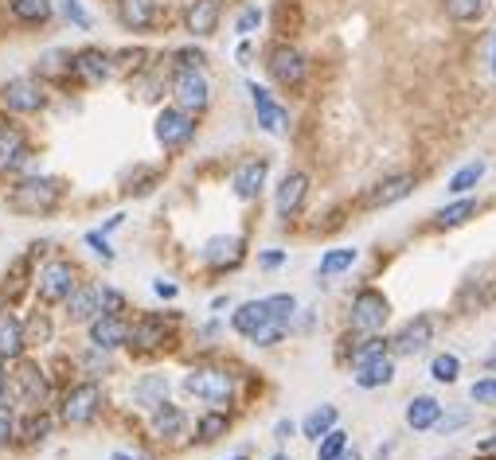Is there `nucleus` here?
I'll use <instances>...</instances> for the list:
<instances>
[{
  "label": "nucleus",
  "instance_id": "obj_3",
  "mask_svg": "<svg viewBox=\"0 0 496 460\" xmlns=\"http://www.w3.org/2000/svg\"><path fill=\"white\" fill-rule=\"evenodd\" d=\"M184 390L207 406H231L234 375L219 371V367H195V371H188V378H184Z\"/></svg>",
  "mask_w": 496,
  "mask_h": 460
},
{
  "label": "nucleus",
  "instance_id": "obj_45",
  "mask_svg": "<svg viewBox=\"0 0 496 460\" xmlns=\"http://www.w3.org/2000/svg\"><path fill=\"white\" fill-rule=\"evenodd\" d=\"M63 12H67V20L74 24V28H90V16H86V8H83V0H63Z\"/></svg>",
  "mask_w": 496,
  "mask_h": 460
},
{
  "label": "nucleus",
  "instance_id": "obj_59",
  "mask_svg": "<svg viewBox=\"0 0 496 460\" xmlns=\"http://www.w3.org/2000/svg\"><path fill=\"white\" fill-rule=\"evenodd\" d=\"M270 460H290V456H282V453H278V456H270Z\"/></svg>",
  "mask_w": 496,
  "mask_h": 460
},
{
  "label": "nucleus",
  "instance_id": "obj_42",
  "mask_svg": "<svg viewBox=\"0 0 496 460\" xmlns=\"http://www.w3.org/2000/svg\"><path fill=\"white\" fill-rule=\"evenodd\" d=\"M266 305H270V312H273V317H278L282 324H290L293 312H297V300H293L290 293H273V297H266Z\"/></svg>",
  "mask_w": 496,
  "mask_h": 460
},
{
  "label": "nucleus",
  "instance_id": "obj_51",
  "mask_svg": "<svg viewBox=\"0 0 496 460\" xmlns=\"http://www.w3.org/2000/svg\"><path fill=\"white\" fill-rule=\"evenodd\" d=\"M465 422H469V414H450V417H441V422H438V429L450 433V429H458V426H465Z\"/></svg>",
  "mask_w": 496,
  "mask_h": 460
},
{
  "label": "nucleus",
  "instance_id": "obj_40",
  "mask_svg": "<svg viewBox=\"0 0 496 460\" xmlns=\"http://www.w3.org/2000/svg\"><path fill=\"white\" fill-rule=\"evenodd\" d=\"M71 67H74L71 51H47V55L39 59V71L44 74H71Z\"/></svg>",
  "mask_w": 496,
  "mask_h": 460
},
{
  "label": "nucleus",
  "instance_id": "obj_54",
  "mask_svg": "<svg viewBox=\"0 0 496 460\" xmlns=\"http://www.w3.org/2000/svg\"><path fill=\"white\" fill-rule=\"evenodd\" d=\"M273 433H278V437H290V433H293V422H278V429H273Z\"/></svg>",
  "mask_w": 496,
  "mask_h": 460
},
{
  "label": "nucleus",
  "instance_id": "obj_26",
  "mask_svg": "<svg viewBox=\"0 0 496 460\" xmlns=\"http://www.w3.org/2000/svg\"><path fill=\"white\" fill-rule=\"evenodd\" d=\"M438 422H441V402L438 398H430V394L411 398V406H407V426L411 429L426 433V429H438Z\"/></svg>",
  "mask_w": 496,
  "mask_h": 460
},
{
  "label": "nucleus",
  "instance_id": "obj_38",
  "mask_svg": "<svg viewBox=\"0 0 496 460\" xmlns=\"http://www.w3.org/2000/svg\"><path fill=\"white\" fill-rule=\"evenodd\" d=\"M430 375H434L438 383H458L461 359H458V355H434V363H430Z\"/></svg>",
  "mask_w": 496,
  "mask_h": 460
},
{
  "label": "nucleus",
  "instance_id": "obj_6",
  "mask_svg": "<svg viewBox=\"0 0 496 460\" xmlns=\"http://www.w3.org/2000/svg\"><path fill=\"white\" fill-rule=\"evenodd\" d=\"M173 98H176V106L188 110V113L207 110V102H212V83H207L203 67H176Z\"/></svg>",
  "mask_w": 496,
  "mask_h": 460
},
{
  "label": "nucleus",
  "instance_id": "obj_14",
  "mask_svg": "<svg viewBox=\"0 0 496 460\" xmlns=\"http://www.w3.org/2000/svg\"><path fill=\"white\" fill-rule=\"evenodd\" d=\"M71 74L83 78L86 86L106 83V78L114 74V55H110V51H102V47H83V51H74V67H71Z\"/></svg>",
  "mask_w": 496,
  "mask_h": 460
},
{
  "label": "nucleus",
  "instance_id": "obj_33",
  "mask_svg": "<svg viewBox=\"0 0 496 460\" xmlns=\"http://www.w3.org/2000/svg\"><path fill=\"white\" fill-rule=\"evenodd\" d=\"M356 258H360V250H352V246H341V250H329V254L321 258V278H336V273H344L356 266Z\"/></svg>",
  "mask_w": 496,
  "mask_h": 460
},
{
  "label": "nucleus",
  "instance_id": "obj_32",
  "mask_svg": "<svg viewBox=\"0 0 496 460\" xmlns=\"http://www.w3.org/2000/svg\"><path fill=\"white\" fill-rule=\"evenodd\" d=\"M8 12L20 24H47L51 20V0H8Z\"/></svg>",
  "mask_w": 496,
  "mask_h": 460
},
{
  "label": "nucleus",
  "instance_id": "obj_9",
  "mask_svg": "<svg viewBox=\"0 0 496 460\" xmlns=\"http://www.w3.org/2000/svg\"><path fill=\"white\" fill-rule=\"evenodd\" d=\"M153 133L164 149H184V144L192 141V133H195V113L180 110V106H164L161 113H156Z\"/></svg>",
  "mask_w": 496,
  "mask_h": 460
},
{
  "label": "nucleus",
  "instance_id": "obj_16",
  "mask_svg": "<svg viewBox=\"0 0 496 460\" xmlns=\"http://www.w3.org/2000/svg\"><path fill=\"white\" fill-rule=\"evenodd\" d=\"M266 176H270V161H246V164H239V172L231 176V188H234V195H239L243 203H251V200H258L263 195V188H266Z\"/></svg>",
  "mask_w": 496,
  "mask_h": 460
},
{
  "label": "nucleus",
  "instance_id": "obj_29",
  "mask_svg": "<svg viewBox=\"0 0 496 460\" xmlns=\"http://www.w3.org/2000/svg\"><path fill=\"white\" fill-rule=\"evenodd\" d=\"M134 402L145 406V410H156L161 402H168V378L164 375H145L134 387Z\"/></svg>",
  "mask_w": 496,
  "mask_h": 460
},
{
  "label": "nucleus",
  "instance_id": "obj_52",
  "mask_svg": "<svg viewBox=\"0 0 496 460\" xmlns=\"http://www.w3.org/2000/svg\"><path fill=\"white\" fill-rule=\"evenodd\" d=\"M153 293H156V297H168V300H173V297H176V285H173V281H164V278H156V281H153Z\"/></svg>",
  "mask_w": 496,
  "mask_h": 460
},
{
  "label": "nucleus",
  "instance_id": "obj_21",
  "mask_svg": "<svg viewBox=\"0 0 496 460\" xmlns=\"http://www.w3.org/2000/svg\"><path fill=\"white\" fill-rule=\"evenodd\" d=\"M305 195H309V176L305 172H285V180L278 183V215L282 219H293L297 211H302V203H305Z\"/></svg>",
  "mask_w": 496,
  "mask_h": 460
},
{
  "label": "nucleus",
  "instance_id": "obj_35",
  "mask_svg": "<svg viewBox=\"0 0 496 460\" xmlns=\"http://www.w3.org/2000/svg\"><path fill=\"white\" fill-rule=\"evenodd\" d=\"M473 215H477V200H458L453 207H441L438 211V227L453 230V227H461V222H469Z\"/></svg>",
  "mask_w": 496,
  "mask_h": 460
},
{
  "label": "nucleus",
  "instance_id": "obj_10",
  "mask_svg": "<svg viewBox=\"0 0 496 460\" xmlns=\"http://www.w3.org/2000/svg\"><path fill=\"white\" fill-rule=\"evenodd\" d=\"M16 398H20V406L28 414H47L51 387H47V378H44V371H39L35 363H20V371H16Z\"/></svg>",
  "mask_w": 496,
  "mask_h": 460
},
{
  "label": "nucleus",
  "instance_id": "obj_55",
  "mask_svg": "<svg viewBox=\"0 0 496 460\" xmlns=\"http://www.w3.org/2000/svg\"><path fill=\"white\" fill-rule=\"evenodd\" d=\"M0 398H8V375H5V367H0Z\"/></svg>",
  "mask_w": 496,
  "mask_h": 460
},
{
  "label": "nucleus",
  "instance_id": "obj_34",
  "mask_svg": "<svg viewBox=\"0 0 496 460\" xmlns=\"http://www.w3.org/2000/svg\"><path fill=\"white\" fill-rule=\"evenodd\" d=\"M391 351V339L383 336H363L356 347H352V367H363V363H372V359H380V355Z\"/></svg>",
  "mask_w": 496,
  "mask_h": 460
},
{
  "label": "nucleus",
  "instance_id": "obj_23",
  "mask_svg": "<svg viewBox=\"0 0 496 460\" xmlns=\"http://www.w3.org/2000/svg\"><path fill=\"white\" fill-rule=\"evenodd\" d=\"M67 317H71L74 324L98 320V317H102V289H94V285H78L74 293L67 297Z\"/></svg>",
  "mask_w": 496,
  "mask_h": 460
},
{
  "label": "nucleus",
  "instance_id": "obj_4",
  "mask_svg": "<svg viewBox=\"0 0 496 460\" xmlns=\"http://www.w3.org/2000/svg\"><path fill=\"white\" fill-rule=\"evenodd\" d=\"M387 320H391V305H387L383 293H375V289H363V293H356V300H352V312H348L352 332L380 336Z\"/></svg>",
  "mask_w": 496,
  "mask_h": 460
},
{
  "label": "nucleus",
  "instance_id": "obj_2",
  "mask_svg": "<svg viewBox=\"0 0 496 460\" xmlns=\"http://www.w3.org/2000/svg\"><path fill=\"white\" fill-rule=\"evenodd\" d=\"M231 328H234L239 336L251 339V344H263V347L278 344V339L285 336V324L273 317L266 300H246V305L231 317Z\"/></svg>",
  "mask_w": 496,
  "mask_h": 460
},
{
  "label": "nucleus",
  "instance_id": "obj_24",
  "mask_svg": "<svg viewBox=\"0 0 496 460\" xmlns=\"http://www.w3.org/2000/svg\"><path fill=\"white\" fill-rule=\"evenodd\" d=\"M117 20L125 32H145L156 20V0H117Z\"/></svg>",
  "mask_w": 496,
  "mask_h": 460
},
{
  "label": "nucleus",
  "instance_id": "obj_58",
  "mask_svg": "<svg viewBox=\"0 0 496 460\" xmlns=\"http://www.w3.org/2000/svg\"><path fill=\"white\" fill-rule=\"evenodd\" d=\"M492 74H496V39H492Z\"/></svg>",
  "mask_w": 496,
  "mask_h": 460
},
{
  "label": "nucleus",
  "instance_id": "obj_49",
  "mask_svg": "<svg viewBox=\"0 0 496 460\" xmlns=\"http://www.w3.org/2000/svg\"><path fill=\"white\" fill-rule=\"evenodd\" d=\"M86 246H94V254H102L106 261H114V250H110V242H106V234H102V230H90V234H86Z\"/></svg>",
  "mask_w": 496,
  "mask_h": 460
},
{
  "label": "nucleus",
  "instance_id": "obj_48",
  "mask_svg": "<svg viewBox=\"0 0 496 460\" xmlns=\"http://www.w3.org/2000/svg\"><path fill=\"white\" fill-rule=\"evenodd\" d=\"M469 394H473V402H496V378H481V383H473V390H469Z\"/></svg>",
  "mask_w": 496,
  "mask_h": 460
},
{
  "label": "nucleus",
  "instance_id": "obj_41",
  "mask_svg": "<svg viewBox=\"0 0 496 460\" xmlns=\"http://www.w3.org/2000/svg\"><path fill=\"white\" fill-rule=\"evenodd\" d=\"M16 437V406L12 398H0V445H8Z\"/></svg>",
  "mask_w": 496,
  "mask_h": 460
},
{
  "label": "nucleus",
  "instance_id": "obj_17",
  "mask_svg": "<svg viewBox=\"0 0 496 460\" xmlns=\"http://www.w3.org/2000/svg\"><path fill=\"white\" fill-rule=\"evenodd\" d=\"M219 16H223V5H219V0H192L184 12V28L195 39H207V35H215Z\"/></svg>",
  "mask_w": 496,
  "mask_h": 460
},
{
  "label": "nucleus",
  "instance_id": "obj_60",
  "mask_svg": "<svg viewBox=\"0 0 496 460\" xmlns=\"http://www.w3.org/2000/svg\"><path fill=\"white\" fill-rule=\"evenodd\" d=\"M227 460H246V456H227Z\"/></svg>",
  "mask_w": 496,
  "mask_h": 460
},
{
  "label": "nucleus",
  "instance_id": "obj_50",
  "mask_svg": "<svg viewBox=\"0 0 496 460\" xmlns=\"http://www.w3.org/2000/svg\"><path fill=\"white\" fill-rule=\"evenodd\" d=\"M122 305H125V300H122V293H117V289H102V312H114V317H117V312H122Z\"/></svg>",
  "mask_w": 496,
  "mask_h": 460
},
{
  "label": "nucleus",
  "instance_id": "obj_27",
  "mask_svg": "<svg viewBox=\"0 0 496 460\" xmlns=\"http://www.w3.org/2000/svg\"><path fill=\"white\" fill-rule=\"evenodd\" d=\"M391 378H395V359H391V355H380V359L356 367V387H363V390H380Z\"/></svg>",
  "mask_w": 496,
  "mask_h": 460
},
{
  "label": "nucleus",
  "instance_id": "obj_36",
  "mask_svg": "<svg viewBox=\"0 0 496 460\" xmlns=\"http://www.w3.org/2000/svg\"><path fill=\"white\" fill-rule=\"evenodd\" d=\"M446 5V16L453 24H473L485 16V0H441Z\"/></svg>",
  "mask_w": 496,
  "mask_h": 460
},
{
  "label": "nucleus",
  "instance_id": "obj_46",
  "mask_svg": "<svg viewBox=\"0 0 496 460\" xmlns=\"http://www.w3.org/2000/svg\"><path fill=\"white\" fill-rule=\"evenodd\" d=\"M47 429H51L47 414H32V422L24 426V437H28V441H44V437H47Z\"/></svg>",
  "mask_w": 496,
  "mask_h": 460
},
{
  "label": "nucleus",
  "instance_id": "obj_53",
  "mask_svg": "<svg viewBox=\"0 0 496 460\" xmlns=\"http://www.w3.org/2000/svg\"><path fill=\"white\" fill-rule=\"evenodd\" d=\"M258 261H263V266H266V269H278V266H282V261H285V254H282V250H270V254H263V258H258Z\"/></svg>",
  "mask_w": 496,
  "mask_h": 460
},
{
  "label": "nucleus",
  "instance_id": "obj_12",
  "mask_svg": "<svg viewBox=\"0 0 496 460\" xmlns=\"http://www.w3.org/2000/svg\"><path fill=\"white\" fill-rule=\"evenodd\" d=\"M246 90H251V102H254L258 125H263L266 133L282 137L285 129H290V113H285V106H282V102H273V94H270V90H266V86H258V83H251Z\"/></svg>",
  "mask_w": 496,
  "mask_h": 460
},
{
  "label": "nucleus",
  "instance_id": "obj_25",
  "mask_svg": "<svg viewBox=\"0 0 496 460\" xmlns=\"http://www.w3.org/2000/svg\"><path fill=\"white\" fill-rule=\"evenodd\" d=\"M164 339H168L164 320H156V317H141L134 328H129V347L134 351H156Z\"/></svg>",
  "mask_w": 496,
  "mask_h": 460
},
{
  "label": "nucleus",
  "instance_id": "obj_44",
  "mask_svg": "<svg viewBox=\"0 0 496 460\" xmlns=\"http://www.w3.org/2000/svg\"><path fill=\"white\" fill-rule=\"evenodd\" d=\"M83 371H86V375H102V371H110V355H106V347L86 351V355H83Z\"/></svg>",
  "mask_w": 496,
  "mask_h": 460
},
{
  "label": "nucleus",
  "instance_id": "obj_18",
  "mask_svg": "<svg viewBox=\"0 0 496 460\" xmlns=\"http://www.w3.org/2000/svg\"><path fill=\"white\" fill-rule=\"evenodd\" d=\"M414 191V176L411 172H399V176H387V180H380L375 188L368 191V203L372 211H380V207H391V203H399V200H407V195Z\"/></svg>",
  "mask_w": 496,
  "mask_h": 460
},
{
  "label": "nucleus",
  "instance_id": "obj_31",
  "mask_svg": "<svg viewBox=\"0 0 496 460\" xmlns=\"http://www.w3.org/2000/svg\"><path fill=\"white\" fill-rule=\"evenodd\" d=\"M227 426H231V417L223 410H207L195 422V437H200V445H215L219 437H227Z\"/></svg>",
  "mask_w": 496,
  "mask_h": 460
},
{
  "label": "nucleus",
  "instance_id": "obj_39",
  "mask_svg": "<svg viewBox=\"0 0 496 460\" xmlns=\"http://www.w3.org/2000/svg\"><path fill=\"white\" fill-rule=\"evenodd\" d=\"M344 449H348V433L332 429V433H324V437L317 441V460H336Z\"/></svg>",
  "mask_w": 496,
  "mask_h": 460
},
{
  "label": "nucleus",
  "instance_id": "obj_57",
  "mask_svg": "<svg viewBox=\"0 0 496 460\" xmlns=\"http://www.w3.org/2000/svg\"><path fill=\"white\" fill-rule=\"evenodd\" d=\"M114 460H145V456H134V453H114Z\"/></svg>",
  "mask_w": 496,
  "mask_h": 460
},
{
  "label": "nucleus",
  "instance_id": "obj_8",
  "mask_svg": "<svg viewBox=\"0 0 496 460\" xmlns=\"http://www.w3.org/2000/svg\"><path fill=\"white\" fill-rule=\"evenodd\" d=\"M74 289H78V281H74L71 261H47V266L39 269V278H35V293H39L44 305H63Z\"/></svg>",
  "mask_w": 496,
  "mask_h": 460
},
{
  "label": "nucleus",
  "instance_id": "obj_7",
  "mask_svg": "<svg viewBox=\"0 0 496 460\" xmlns=\"http://www.w3.org/2000/svg\"><path fill=\"white\" fill-rule=\"evenodd\" d=\"M0 102H5L12 113H39L47 106V90L39 78L20 74V78H8V83L0 86Z\"/></svg>",
  "mask_w": 496,
  "mask_h": 460
},
{
  "label": "nucleus",
  "instance_id": "obj_1",
  "mask_svg": "<svg viewBox=\"0 0 496 460\" xmlns=\"http://www.w3.org/2000/svg\"><path fill=\"white\" fill-rule=\"evenodd\" d=\"M59 200H63V188H59L55 176H28V180H20L16 188H12L8 207H12L16 215L44 219V215L55 211Z\"/></svg>",
  "mask_w": 496,
  "mask_h": 460
},
{
  "label": "nucleus",
  "instance_id": "obj_5",
  "mask_svg": "<svg viewBox=\"0 0 496 460\" xmlns=\"http://www.w3.org/2000/svg\"><path fill=\"white\" fill-rule=\"evenodd\" d=\"M266 71H270V78L278 86L297 90L305 83V74H309V59L293 44H278V47H270V55H266Z\"/></svg>",
  "mask_w": 496,
  "mask_h": 460
},
{
  "label": "nucleus",
  "instance_id": "obj_20",
  "mask_svg": "<svg viewBox=\"0 0 496 460\" xmlns=\"http://www.w3.org/2000/svg\"><path fill=\"white\" fill-rule=\"evenodd\" d=\"M90 344L106 347V351L129 344V324L122 317H114V312H102L98 320H90Z\"/></svg>",
  "mask_w": 496,
  "mask_h": 460
},
{
  "label": "nucleus",
  "instance_id": "obj_28",
  "mask_svg": "<svg viewBox=\"0 0 496 460\" xmlns=\"http://www.w3.org/2000/svg\"><path fill=\"white\" fill-rule=\"evenodd\" d=\"M184 426H188V417H184V410L180 406H173V402H161L153 410V429L161 433V437H168V441H176L180 433H184Z\"/></svg>",
  "mask_w": 496,
  "mask_h": 460
},
{
  "label": "nucleus",
  "instance_id": "obj_47",
  "mask_svg": "<svg viewBox=\"0 0 496 460\" xmlns=\"http://www.w3.org/2000/svg\"><path fill=\"white\" fill-rule=\"evenodd\" d=\"M203 63H207V55L200 47H180L176 51V67H203Z\"/></svg>",
  "mask_w": 496,
  "mask_h": 460
},
{
  "label": "nucleus",
  "instance_id": "obj_43",
  "mask_svg": "<svg viewBox=\"0 0 496 460\" xmlns=\"http://www.w3.org/2000/svg\"><path fill=\"white\" fill-rule=\"evenodd\" d=\"M258 24H263V8L251 5V8L239 12V20H234V32H239V35H254Z\"/></svg>",
  "mask_w": 496,
  "mask_h": 460
},
{
  "label": "nucleus",
  "instance_id": "obj_37",
  "mask_svg": "<svg viewBox=\"0 0 496 460\" xmlns=\"http://www.w3.org/2000/svg\"><path fill=\"white\" fill-rule=\"evenodd\" d=\"M481 176H485V161H473V164H465L461 172H453V180H450V191H453V195H465L469 188H477V183H481Z\"/></svg>",
  "mask_w": 496,
  "mask_h": 460
},
{
  "label": "nucleus",
  "instance_id": "obj_15",
  "mask_svg": "<svg viewBox=\"0 0 496 460\" xmlns=\"http://www.w3.org/2000/svg\"><path fill=\"white\" fill-rule=\"evenodd\" d=\"M430 339H434V320H430V317H414V320H407L395 332V339H391V351H395V355H419V351H426Z\"/></svg>",
  "mask_w": 496,
  "mask_h": 460
},
{
  "label": "nucleus",
  "instance_id": "obj_56",
  "mask_svg": "<svg viewBox=\"0 0 496 460\" xmlns=\"http://www.w3.org/2000/svg\"><path fill=\"white\" fill-rule=\"evenodd\" d=\"M336 460H363V456H360L356 449H344V453H341V456H336Z\"/></svg>",
  "mask_w": 496,
  "mask_h": 460
},
{
  "label": "nucleus",
  "instance_id": "obj_22",
  "mask_svg": "<svg viewBox=\"0 0 496 460\" xmlns=\"http://www.w3.org/2000/svg\"><path fill=\"white\" fill-rule=\"evenodd\" d=\"M24 347H28L24 320L12 308H0V359H20Z\"/></svg>",
  "mask_w": 496,
  "mask_h": 460
},
{
  "label": "nucleus",
  "instance_id": "obj_30",
  "mask_svg": "<svg viewBox=\"0 0 496 460\" xmlns=\"http://www.w3.org/2000/svg\"><path fill=\"white\" fill-rule=\"evenodd\" d=\"M336 417H341V414H336V406H317V410H312L305 422H302V433H305L309 441H321L324 433L336 429Z\"/></svg>",
  "mask_w": 496,
  "mask_h": 460
},
{
  "label": "nucleus",
  "instance_id": "obj_19",
  "mask_svg": "<svg viewBox=\"0 0 496 460\" xmlns=\"http://www.w3.org/2000/svg\"><path fill=\"white\" fill-rule=\"evenodd\" d=\"M243 250L246 246H243L239 234H219V239H212L203 246V261L212 269H234L243 261Z\"/></svg>",
  "mask_w": 496,
  "mask_h": 460
},
{
  "label": "nucleus",
  "instance_id": "obj_13",
  "mask_svg": "<svg viewBox=\"0 0 496 460\" xmlns=\"http://www.w3.org/2000/svg\"><path fill=\"white\" fill-rule=\"evenodd\" d=\"M28 161H32L28 137L16 125H0V176H16Z\"/></svg>",
  "mask_w": 496,
  "mask_h": 460
},
{
  "label": "nucleus",
  "instance_id": "obj_11",
  "mask_svg": "<svg viewBox=\"0 0 496 460\" xmlns=\"http://www.w3.org/2000/svg\"><path fill=\"white\" fill-rule=\"evenodd\" d=\"M102 410V390L98 383H83L67 390V398H63V422L67 426H90Z\"/></svg>",
  "mask_w": 496,
  "mask_h": 460
}]
</instances>
